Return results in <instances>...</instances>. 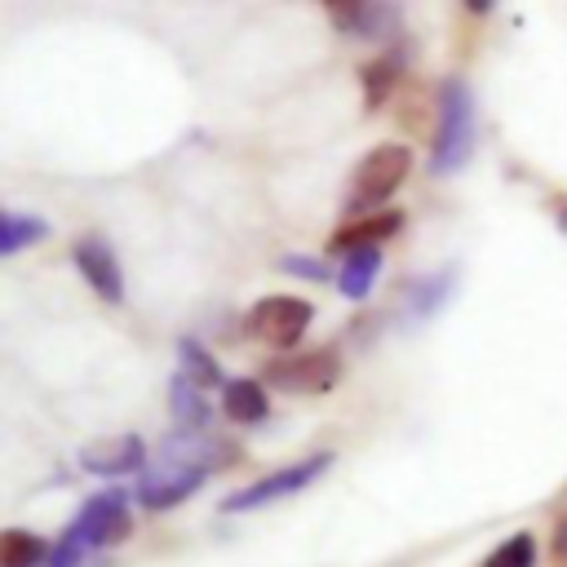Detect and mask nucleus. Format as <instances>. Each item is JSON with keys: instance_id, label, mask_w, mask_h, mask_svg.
<instances>
[{"instance_id": "obj_2", "label": "nucleus", "mask_w": 567, "mask_h": 567, "mask_svg": "<svg viewBox=\"0 0 567 567\" xmlns=\"http://www.w3.org/2000/svg\"><path fill=\"white\" fill-rule=\"evenodd\" d=\"M412 173V151L399 146V142H381L363 155V164L354 168L350 177V195H346V213H368V208H381L399 186L403 177Z\"/></svg>"}, {"instance_id": "obj_20", "label": "nucleus", "mask_w": 567, "mask_h": 567, "mask_svg": "<svg viewBox=\"0 0 567 567\" xmlns=\"http://www.w3.org/2000/svg\"><path fill=\"white\" fill-rule=\"evenodd\" d=\"M483 567H536V536L532 532H514L509 540H501Z\"/></svg>"}, {"instance_id": "obj_6", "label": "nucleus", "mask_w": 567, "mask_h": 567, "mask_svg": "<svg viewBox=\"0 0 567 567\" xmlns=\"http://www.w3.org/2000/svg\"><path fill=\"white\" fill-rule=\"evenodd\" d=\"M204 478H208V465L186 461V456H159V465H151V470L142 474L137 501H142V509L164 514V509L182 505L186 496H195V492L204 487Z\"/></svg>"}, {"instance_id": "obj_22", "label": "nucleus", "mask_w": 567, "mask_h": 567, "mask_svg": "<svg viewBox=\"0 0 567 567\" xmlns=\"http://www.w3.org/2000/svg\"><path fill=\"white\" fill-rule=\"evenodd\" d=\"M89 558V549H84V540L66 527L58 540H53V554H49V567H80Z\"/></svg>"}, {"instance_id": "obj_5", "label": "nucleus", "mask_w": 567, "mask_h": 567, "mask_svg": "<svg viewBox=\"0 0 567 567\" xmlns=\"http://www.w3.org/2000/svg\"><path fill=\"white\" fill-rule=\"evenodd\" d=\"M341 377V354L332 346L323 350H306V354H288V359H270L261 381L284 390V394H323L332 390Z\"/></svg>"}, {"instance_id": "obj_17", "label": "nucleus", "mask_w": 567, "mask_h": 567, "mask_svg": "<svg viewBox=\"0 0 567 567\" xmlns=\"http://www.w3.org/2000/svg\"><path fill=\"white\" fill-rule=\"evenodd\" d=\"M177 363H182L177 372H182L186 381H195L199 390H204V385H226V381H221V363H217V354L204 350L195 337H177Z\"/></svg>"}, {"instance_id": "obj_11", "label": "nucleus", "mask_w": 567, "mask_h": 567, "mask_svg": "<svg viewBox=\"0 0 567 567\" xmlns=\"http://www.w3.org/2000/svg\"><path fill=\"white\" fill-rule=\"evenodd\" d=\"M403 226V213L390 208V213H372V217H359V221H346L332 239H328V252H354V248H377L385 235H394Z\"/></svg>"}, {"instance_id": "obj_23", "label": "nucleus", "mask_w": 567, "mask_h": 567, "mask_svg": "<svg viewBox=\"0 0 567 567\" xmlns=\"http://www.w3.org/2000/svg\"><path fill=\"white\" fill-rule=\"evenodd\" d=\"M554 554H558V563H567V518H563L558 532H554Z\"/></svg>"}, {"instance_id": "obj_12", "label": "nucleus", "mask_w": 567, "mask_h": 567, "mask_svg": "<svg viewBox=\"0 0 567 567\" xmlns=\"http://www.w3.org/2000/svg\"><path fill=\"white\" fill-rule=\"evenodd\" d=\"M221 412L239 425H257L266 421L270 412V394H266V381H252V377H230L221 385Z\"/></svg>"}, {"instance_id": "obj_10", "label": "nucleus", "mask_w": 567, "mask_h": 567, "mask_svg": "<svg viewBox=\"0 0 567 567\" xmlns=\"http://www.w3.org/2000/svg\"><path fill=\"white\" fill-rule=\"evenodd\" d=\"M328 18L350 31V35H368V40H385L394 27H399V13L394 4H363V0H328L323 4Z\"/></svg>"}, {"instance_id": "obj_24", "label": "nucleus", "mask_w": 567, "mask_h": 567, "mask_svg": "<svg viewBox=\"0 0 567 567\" xmlns=\"http://www.w3.org/2000/svg\"><path fill=\"white\" fill-rule=\"evenodd\" d=\"M558 230H563V235H567V204H563V208H558Z\"/></svg>"}, {"instance_id": "obj_15", "label": "nucleus", "mask_w": 567, "mask_h": 567, "mask_svg": "<svg viewBox=\"0 0 567 567\" xmlns=\"http://www.w3.org/2000/svg\"><path fill=\"white\" fill-rule=\"evenodd\" d=\"M168 408L177 416V430H204L208 425V403H204L199 385L186 381L182 372H173V381H168Z\"/></svg>"}, {"instance_id": "obj_8", "label": "nucleus", "mask_w": 567, "mask_h": 567, "mask_svg": "<svg viewBox=\"0 0 567 567\" xmlns=\"http://www.w3.org/2000/svg\"><path fill=\"white\" fill-rule=\"evenodd\" d=\"M71 261H75V270L89 279V288H93L102 301H111V306L124 301V270H120V261H115V252H111L106 239H97V235L75 239Z\"/></svg>"}, {"instance_id": "obj_7", "label": "nucleus", "mask_w": 567, "mask_h": 567, "mask_svg": "<svg viewBox=\"0 0 567 567\" xmlns=\"http://www.w3.org/2000/svg\"><path fill=\"white\" fill-rule=\"evenodd\" d=\"M71 532L84 540V549H111V545H124L128 532H133V509H128V496L120 487L111 492H97L84 501V509L75 514Z\"/></svg>"}, {"instance_id": "obj_18", "label": "nucleus", "mask_w": 567, "mask_h": 567, "mask_svg": "<svg viewBox=\"0 0 567 567\" xmlns=\"http://www.w3.org/2000/svg\"><path fill=\"white\" fill-rule=\"evenodd\" d=\"M49 235V221L31 217V213H0V252L4 257H18L27 244H40Z\"/></svg>"}, {"instance_id": "obj_1", "label": "nucleus", "mask_w": 567, "mask_h": 567, "mask_svg": "<svg viewBox=\"0 0 567 567\" xmlns=\"http://www.w3.org/2000/svg\"><path fill=\"white\" fill-rule=\"evenodd\" d=\"M478 137V120H474V93L465 80H443L439 89V133H434V151H430V173H452L470 159Z\"/></svg>"}, {"instance_id": "obj_4", "label": "nucleus", "mask_w": 567, "mask_h": 567, "mask_svg": "<svg viewBox=\"0 0 567 567\" xmlns=\"http://www.w3.org/2000/svg\"><path fill=\"white\" fill-rule=\"evenodd\" d=\"M310 319H315V306L301 301V297H261V301L248 310L244 328H248V337L261 341V346L292 350V346L306 337Z\"/></svg>"}, {"instance_id": "obj_14", "label": "nucleus", "mask_w": 567, "mask_h": 567, "mask_svg": "<svg viewBox=\"0 0 567 567\" xmlns=\"http://www.w3.org/2000/svg\"><path fill=\"white\" fill-rule=\"evenodd\" d=\"M452 288H456V270H452V266H443V270H434V275L408 284V297H403L408 319H430V315L452 297Z\"/></svg>"}, {"instance_id": "obj_16", "label": "nucleus", "mask_w": 567, "mask_h": 567, "mask_svg": "<svg viewBox=\"0 0 567 567\" xmlns=\"http://www.w3.org/2000/svg\"><path fill=\"white\" fill-rule=\"evenodd\" d=\"M49 554H53V545L49 540H40L35 532H22V527H9L4 536H0V567H49Z\"/></svg>"}, {"instance_id": "obj_3", "label": "nucleus", "mask_w": 567, "mask_h": 567, "mask_svg": "<svg viewBox=\"0 0 567 567\" xmlns=\"http://www.w3.org/2000/svg\"><path fill=\"white\" fill-rule=\"evenodd\" d=\"M332 461H337L332 452H315V456L292 461V465H284V470H270V474L244 483L239 492H230V496L221 501V514H244V509H261V505H270V501H279V496H292V492L310 487Z\"/></svg>"}, {"instance_id": "obj_21", "label": "nucleus", "mask_w": 567, "mask_h": 567, "mask_svg": "<svg viewBox=\"0 0 567 567\" xmlns=\"http://www.w3.org/2000/svg\"><path fill=\"white\" fill-rule=\"evenodd\" d=\"M279 270L284 275H297V279H310V284H323L332 270L323 257H306V252H292V257H279Z\"/></svg>"}, {"instance_id": "obj_13", "label": "nucleus", "mask_w": 567, "mask_h": 567, "mask_svg": "<svg viewBox=\"0 0 567 567\" xmlns=\"http://www.w3.org/2000/svg\"><path fill=\"white\" fill-rule=\"evenodd\" d=\"M377 275H381V248H354V252H346L341 266H337V288H341V297L363 301V297L372 292Z\"/></svg>"}, {"instance_id": "obj_9", "label": "nucleus", "mask_w": 567, "mask_h": 567, "mask_svg": "<svg viewBox=\"0 0 567 567\" xmlns=\"http://www.w3.org/2000/svg\"><path fill=\"white\" fill-rule=\"evenodd\" d=\"M80 465L89 474H133V470H146V443L137 434H111V439H97V443H84L80 447Z\"/></svg>"}, {"instance_id": "obj_19", "label": "nucleus", "mask_w": 567, "mask_h": 567, "mask_svg": "<svg viewBox=\"0 0 567 567\" xmlns=\"http://www.w3.org/2000/svg\"><path fill=\"white\" fill-rule=\"evenodd\" d=\"M363 93H368V106H381L385 97H390V89H394V80H399V58L394 53H381V58H372V62H363Z\"/></svg>"}]
</instances>
